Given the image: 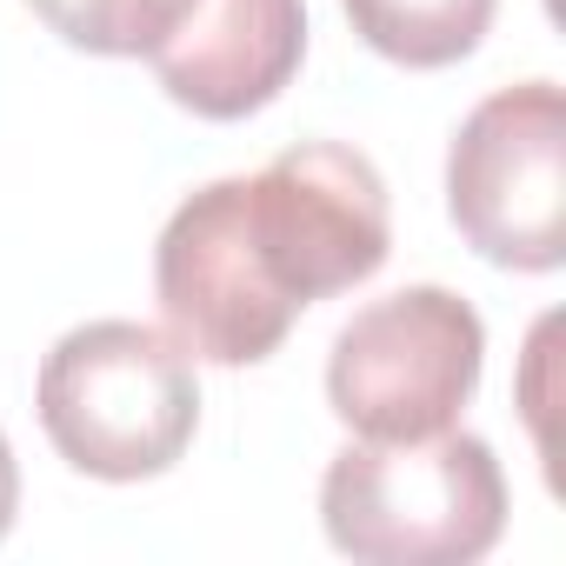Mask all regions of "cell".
I'll return each mask as SVG.
<instances>
[{"label":"cell","instance_id":"1","mask_svg":"<svg viewBox=\"0 0 566 566\" xmlns=\"http://www.w3.org/2000/svg\"><path fill=\"white\" fill-rule=\"evenodd\" d=\"M394 207L367 154L301 140L260 174L207 180L174 207L154 247L167 334L207 367H260L314 301L387 266Z\"/></svg>","mask_w":566,"mask_h":566},{"label":"cell","instance_id":"2","mask_svg":"<svg viewBox=\"0 0 566 566\" xmlns=\"http://www.w3.org/2000/svg\"><path fill=\"white\" fill-rule=\"evenodd\" d=\"M321 526L367 566H467L506 533V473L480 433L360 440L321 480Z\"/></svg>","mask_w":566,"mask_h":566},{"label":"cell","instance_id":"3","mask_svg":"<svg viewBox=\"0 0 566 566\" xmlns=\"http://www.w3.org/2000/svg\"><path fill=\"white\" fill-rule=\"evenodd\" d=\"M54 453L87 480H154L200 427L193 354L140 321H87L54 340L34 387Z\"/></svg>","mask_w":566,"mask_h":566},{"label":"cell","instance_id":"4","mask_svg":"<svg viewBox=\"0 0 566 566\" xmlns=\"http://www.w3.org/2000/svg\"><path fill=\"white\" fill-rule=\"evenodd\" d=\"M486 327L447 287L367 301L327 354V407L360 440H427L460 420L480 387Z\"/></svg>","mask_w":566,"mask_h":566},{"label":"cell","instance_id":"5","mask_svg":"<svg viewBox=\"0 0 566 566\" xmlns=\"http://www.w3.org/2000/svg\"><path fill=\"white\" fill-rule=\"evenodd\" d=\"M447 213L460 240L513 273L566 260V101L553 81L486 94L447 147Z\"/></svg>","mask_w":566,"mask_h":566},{"label":"cell","instance_id":"6","mask_svg":"<svg viewBox=\"0 0 566 566\" xmlns=\"http://www.w3.org/2000/svg\"><path fill=\"white\" fill-rule=\"evenodd\" d=\"M160 87L200 120H247L307 61V0H193L147 54Z\"/></svg>","mask_w":566,"mask_h":566},{"label":"cell","instance_id":"7","mask_svg":"<svg viewBox=\"0 0 566 566\" xmlns=\"http://www.w3.org/2000/svg\"><path fill=\"white\" fill-rule=\"evenodd\" d=\"M340 8L374 54L400 67H453L486 41L500 0H340Z\"/></svg>","mask_w":566,"mask_h":566},{"label":"cell","instance_id":"8","mask_svg":"<svg viewBox=\"0 0 566 566\" xmlns=\"http://www.w3.org/2000/svg\"><path fill=\"white\" fill-rule=\"evenodd\" d=\"M28 8L81 54L140 61L187 21L193 0H28Z\"/></svg>","mask_w":566,"mask_h":566},{"label":"cell","instance_id":"9","mask_svg":"<svg viewBox=\"0 0 566 566\" xmlns=\"http://www.w3.org/2000/svg\"><path fill=\"white\" fill-rule=\"evenodd\" d=\"M14 513H21V467H14V447H8V433H0V539H8Z\"/></svg>","mask_w":566,"mask_h":566}]
</instances>
